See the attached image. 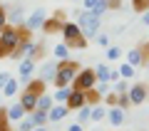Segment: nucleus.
Masks as SVG:
<instances>
[{
  "instance_id": "1",
  "label": "nucleus",
  "mask_w": 149,
  "mask_h": 131,
  "mask_svg": "<svg viewBox=\"0 0 149 131\" xmlns=\"http://www.w3.org/2000/svg\"><path fill=\"white\" fill-rule=\"evenodd\" d=\"M32 32L27 30L25 25H5L3 30H0V40L5 42V47L10 50V52H15L17 50V45H20L25 37H30Z\"/></svg>"
},
{
  "instance_id": "2",
  "label": "nucleus",
  "mask_w": 149,
  "mask_h": 131,
  "mask_svg": "<svg viewBox=\"0 0 149 131\" xmlns=\"http://www.w3.org/2000/svg\"><path fill=\"white\" fill-rule=\"evenodd\" d=\"M77 72H80V64L74 62V59H60L57 62V74H55L52 84L55 87H70L74 82V77H77Z\"/></svg>"
},
{
  "instance_id": "3",
  "label": "nucleus",
  "mask_w": 149,
  "mask_h": 131,
  "mask_svg": "<svg viewBox=\"0 0 149 131\" xmlns=\"http://www.w3.org/2000/svg\"><path fill=\"white\" fill-rule=\"evenodd\" d=\"M77 25H80L82 35H85L87 40H92V37H97V32H100V27H102V15H97V12H92V10H80Z\"/></svg>"
},
{
  "instance_id": "4",
  "label": "nucleus",
  "mask_w": 149,
  "mask_h": 131,
  "mask_svg": "<svg viewBox=\"0 0 149 131\" xmlns=\"http://www.w3.org/2000/svg\"><path fill=\"white\" fill-rule=\"evenodd\" d=\"M60 35H62V40L70 45V50H85L87 47V37L82 35V30H80L77 22H65Z\"/></svg>"
},
{
  "instance_id": "5",
  "label": "nucleus",
  "mask_w": 149,
  "mask_h": 131,
  "mask_svg": "<svg viewBox=\"0 0 149 131\" xmlns=\"http://www.w3.org/2000/svg\"><path fill=\"white\" fill-rule=\"evenodd\" d=\"M95 84H97L95 67H85V69H80V72H77V77H74L72 87H77V89H85V92H90L92 87H95Z\"/></svg>"
},
{
  "instance_id": "6",
  "label": "nucleus",
  "mask_w": 149,
  "mask_h": 131,
  "mask_svg": "<svg viewBox=\"0 0 149 131\" xmlns=\"http://www.w3.org/2000/svg\"><path fill=\"white\" fill-rule=\"evenodd\" d=\"M45 20H47V10H45V8H35V10L30 12V17H25L22 25H25L30 32H35V30H42Z\"/></svg>"
},
{
  "instance_id": "7",
  "label": "nucleus",
  "mask_w": 149,
  "mask_h": 131,
  "mask_svg": "<svg viewBox=\"0 0 149 131\" xmlns=\"http://www.w3.org/2000/svg\"><path fill=\"white\" fill-rule=\"evenodd\" d=\"M129 101H132L134 106H139V104H144V101L149 99V89H147V84H132V87H129Z\"/></svg>"
},
{
  "instance_id": "8",
  "label": "nucleus",
  "mask_w": 149,
  "mask_h": 131,
  "mask_svg": "<svg viewBox=\"0 0 149 131\" xmlns=\"http://www.w3.org/2000/svg\"><path fill=\"white\" fill-rule=\"evenodd\" d=\"M67 109L70 111H77L80 106H85L87 104V92L85 89H77V87H72V92H70V97H67Z\"/></svg>"
},
{
  "instance_id": "9",
  "label": "nucleus",
  "mask_w": 149,
  "mask_h": 131,
  "mask_svg": "<svg viewBox=\"0 0 149 131\" xmlns=\"http://www.w3.org/2000/svg\"><path fill=\"white\" fill-rule=\"evenodd\" d=\"M65 12H55L52 17H47L45 20V25H42V30L47 32V35H52V32H62V25H65Z\"/></svg>"
},
{
  "instance_id": "10",
  "label": "nucleus",
  "mask_w": 149,
  "mask_h": 131,
  "mask_svg": "<svg viewBox=\"0 0 149 131\" xmlns=\"http://www.w3.org/2000/svg\"><path fill=\"white\" fill-rule=\"evenodd\" d=\"M5 111H8V119H10V124H17L20 119H25V116H27L25 106L20 104V99H17V101H13L10 106H5Z\"/></svg>"
},
{
  "instance_id": "11",
  "label": "nucleus",
  "mask_w": 149,
  "mask_h": 131,
  "mask_svg": "<svg viewBox=\"0 0 149 131\" xmlns=\"http://www.w3.org/2000/svg\"><path fill=\"white\" fill-rule=\"evenodd\" d=\"M82 10H92L97 15H104L109 10V0H82Z\"/></svg>"
},
{
  "instance_id": "12",
  "label": "nucleus",
  "mask_w": 149,
  "mask_h": 131,
  "mask_svg": "<svg viewBox=\"0 0 149 131\" xmlns=\"http://www.w3.org/2000/svg\"><path fill=\"white\" fill-rule=\"evenodd\" d=\"M37 99H40V94H35V92H30V89H22V94H20V104L25 106L27 114L37 109Z\"/></svg>"
},
{
  "instance_id": "13",
  "label": "nucleus",
  "mask_w": 149,
  "mask_h": 131,
  "mask_svg": "<svg viewBox=\"0 0 149 131\" xmlns=\"http://www.w3.org/2000/svg\"><path fill=\"white\" fill-rule=\"evenodd\" d=\"M8 20H10V25H22L25 22V5H13L10 10H8Z\"/></svg>"
},
{
  "instance_id": "14",
  "label": "nucleus",
  "mask_w": 149,
  "mask_h": 131,
  "mask_svg": "<svg viewBox=\"0 0 149 131\" xmlns=\"http://www.w3.org/2000/svg\"><path fill=\"white\" fill-rule=\"evenodd\" d=\"M127 62L132 64V67H142L144 62H147V54H144V50L142 47H132L127 52Z\"/></svg>"
},
{
  "instance_id": "15",
  "label": "nucleus",
  "mask_w": 149,
  "mask_h": 131,
  "mask_svg": "<svg viewBox=\"0 0 149 131\" xmlns=\"http://www.w3.org/2000/svg\"><path fill=\"white\" fill-rule=\"evenodd\" d=\"M67 114H70L67 104H52V109L47 111V116H50V121H52V124H60Z\"/></svg>"
},
{
  "instance_id": "16",
  "label": "nucleus",
  "mask_w": 149,
  "mask_h": 131,
  "mask_svg": "<svg viewBox=\"0 0 149 131\" xmlns=\"http://www.w3.org/2000/svg\"><path fill=\"white\" fill-rule=\"evenodd\" d=\"M37 74H40V79H42V82H52L55 74H57V62H50V59H47V62L40 67V72H37Z\"/></svg>"
},
{
  "instance_id": "17",
  "label": "nucleus",
  "mask_w": 149,
  "mask_h": 131,
  "mask_svg": "<svg viewBox=\"0 0 149 131\" xmlns=\"http://www.w3.org/2000/svg\"><path fill=\"white\" fill-rule=\"evenodd\" d=\"M107 119H109L112 126H122L124 124V109L122 106H109L107 109Z\"/></svg>"
},
{
  "instance_id": "18",
  "label": "nucleus",
  "mask_w": 149,
  "mask_h": 131,
  "mask_svg": "<svg viewBox=\"0 0 149 131\" xmlns=\"http://www.w3.org/2000/svg\"><path fill=\"white\" fill-rule=\"evenodd\" d=\"M35 59H30V57H22L20 59V67H17V72H20V77H25V79H30L32 74H35Z\"/></svg>"
},
{
  "instance_id": "19",
  "label": "nucleus",
  "mask_w": 149,
  "mask_h": 131,
  "mask_svg": "<svg viewBox=\"0 0 149 131\" xmlns=\"http://www.w3.org/2000/svg\"><path fill=\"white\" fill-rule=\"evenodd\" d=\"M17 92H20V82L10 77V79H8V84L3 87V92H0V94H3V97H8V99H13V97H15Z\"/></svg>"
},
{
  "instance_id": "20",
  "label": "nucleus",
  "mask_w": 149,
  "mask_h": 131,
  "mask_svg": "<svg viewBox=\"0 0 149 131\" xmlns=\"http://www.w3.org/2000/svg\"><path fill=\"white\" fill-rule=\"evenodd\" d=\"M52 54H55V59H70V45L62 40L60 45L52 47Z\"/></svg>"
},
{
  "instance_id": "21",
  "label": "nucleus",
  "mask_w": 149,
  "mask_h": 131,
  "mask_svg": "<svg viewBox=\"0 0 149 131\" xmlns=\"http://www.w3.org/2000/svg\"><path fill=\"white\" fill-rule=\"evenodd\" d=\"M30 119L35 121V126H45L50 121V116H47V111H40V109H35V111H30Z\"/></svg>"
},
{
  "instance_id": "22",
  "label": "nucleus",
  "mask_w": 149,
  "mask_h": 131,
  "mask_svg": "<svg viewBox=\"0 0 149 131\" xmlns=\"http://www.w3.org/2000/svg\"><path fill=\"white\" fill-rule=\"evenodd\" d=\"M107 119V106L104 104H95L92 106V119L90 121H104Z\"/></svg>"
},
{
  "instance_id": "23",
  "label": "nucleus",
  "mask_w": 149,
  "mask_h": 131,
  "mask_svg": "<svg viewBox=\"0 0 149 131\" xmlns=\"http://www.w3.org/2000/svg\"><path fill=\"white\" fill-rule=\"evenodd\" d=\"M95 74H97V82H109V64H97L95 67Z\"/></svg>"
},
{
  "instance_id": "24",
  "label": "nucleus",
  "mask_w": 149,
  "mask_h": 131,
  "mask_svg": "<svg viewBox=\"0 0 149 131\" xmlns=\"http://www.w3.org/2000/svg\"><path fill=\"white\" fill-rule=\"evenodd\" d=\"M70 92H72V84H70V87H57V92H55L52 99L57 101V104H65V101H67V97H70Z\"/></svg>"
},
{
  "instance_id": "25",
  "label": "nucleus",
  "mask_w": 149,
  "mask_h": 131,
  "mask_svg": "<svg viewBox=\"0 0 149 131\" xmlns=\"http://www.w3.org/2000/svg\"><path fill=\"white\" fill-rule=\"evenodd\" d=\"M90 119H92V104L80 106V109H77V121H80V124H85V121H90Z\"/></svg>"
},
{
  "instance_id": "26",
  "label": "nucleus",
  "mask_w": 149,
  "mask_h": 131,
  "mask_svg": "<svg viewBox=\"0 0 149 131\" xmlns=\"http://www.w3.org/2000/svg\"><path fill=\"white\" fill-rule=\"evenodd\" d=\"M52 104H55V99H52V97L40 94V99H37V109H40V111H50V109H52Z\"/></svg>"
},
{
  "instance_id": "27",
  "label": "nucleus",
  "mask_w": 149,
  "mask_h": 131,
  "mask_svg": "<svg viewBox=\"0 0 149 131\" xmlns=\"http://www.w3.org/2000/svg\"><path fill=\"white\" fill-rule=\"evenodd\" d=\"M0 131H13V124H10V119H8L5 106H0Z\"/></svg>"
},
{
  "instance_id": "28",
  "label": "nucleus",
  "mask_w": 149,
  "mask_h": 131,
  "mask_svg": "<svg viewBox=\"0 0 149 131\" xmlns=\"http://www.w3.org/2000/svg\"><path fill=\"white\" fill-rule=\"evenodd\" d=\"M134 69H137V67H132L129 62H122V64H119V74H122V79H134Z\"/></svg>"
},
{
  "instance_id": "29",
  "label": "nucleus",
  "mask_w": 149,
  "mask_h": 131,
  "mask_svg": "<svg viewBox=\"0 0 149 131\" xmlns=\"http://www.w3.org/2000/svg\"><path fill=\"white\" fill-rule=\"evenodd\" d=\"M32 129H37V126H35V121H32L30 116H25V119L17 121V131H32Z\"/></svg>"
},
{
  "instance_id": "30",
  "label": "nucleus",
  "mask_w": 149,
  "mask_h": 131,
  "mask_svg": "<svg viewBox=\"0 0 149 131\" xmlns=\"http://www.w3.org/2000/svg\"><path fill=\"white\" fill-rule=\"evenodd\" d=\"M112 92H114V94H127V92H129L127 79H117V82H114V87H112Z\"/></svg>"
},
{
  "instance_id": "31",
  "label": "nucleus",
  "mask_w": 149,
  "mask_h": 131,
  "mask_svg": "<svg viewBox=\"0 0 149 131\" xmlns=\"http://www.w3.org/2000/svg\"><path fill=\"white\" fill-rule=\"evenodd\" d=\"M100 101H102V94L95 89V87H92V89L87 92V104H92V106H95V104H100Z\"/></svg>"
},
{
  "instance_id": "32",
  "label": "nucleus",
  "mask_w": 149,
  "mask_h": 131,
  "mask_svg": "<svg viewBox=\"0 0 149 131\" xmlns=\"http://www.w3.org/2000/svg\"><path fill=\"white\" fill-rule=\"evenodd\" d=\"M119 57H122V50H119L117 45H109V47H107V59L112 62V59H119Z\"/></svg>"
},
{
  "instance_id": "33",
  "label": "nucleus",
  "mask_w": 149,
  "mask_h": 131,
  "mask_svg": "<svg viewBox=\"0 0 149 131\" xmlns=\"http://www.w3.org/2000/svg\"><path fill=\"white\" fill-rule=\"evenodd\" d=\"M97 45H100V47H109V35H107V32H97Z\"/></svg>"
},
{
  "instance_id": "34",
  "label": "nucleus",
  "mask_w": 149,
  "mask_h": 131,
  "mask_svg": "<svg viewBox=\"0 0 149 131\" xmlns=\"http://www.w3.org/2000/svg\"><path fill=\"white\" fill-rule=\"evenodd\" d=\"M132 8H134L137 12H144V10L149 8V0H132Z\"/></svg>"
},
{
  "instance_id": "35",
  "label": "nucleus",
  "mask_w": 149,
  "mask_h": 131,
  "mask_svg": "<svg viewBox=\"0 0 149 131\" xmlns=\"http://www.w3.org/2000/svg\"><path fill=\"white\" fill-rule=\"evenodd\" d=\"M129 104H132V101H129V94H117V104H114V106H122V109H127Z\"/></svg>"
},
{
  "instance_id": "36",
  "label": "nucleus",
  "mask_w": 149,
  "mask_h": 131,
  "mask_svg": "<svg viewBox=\"0 0 149 131\" xmlns=\"http://www.w3.org/2000/svg\"><path fill=\"white\" fill-rule=\"evenodd\" d=\"M5 25H8V10H5V8H0V30H3Z\"/></svg>"
},
{
  "instance_id": "37",
  "label": "nucleus",
  "mask_w": 149,
  "mask_h": 131,
  "mask_svg": "<svg viewBox=\"0 0 149 131\" xmlns=\"http://www.w3.org/2000/svg\"><path fill=\"white\" fill-rule=\"evenodd\" d=\"M117 79H122V74H119V69H109V84H114Z\"/></svg>"
},
{
  "instance_id": "38",
  "label": "nucleus",
  "mask_w": 149,
  "mask_h": 131,
  "mask_svg": "<svg viewBox=\"0 0 149 131\" xmlns=\"http://www.w3.org/2000/svg\"><path fill=\"white\" fill-rule=\"evenodd\" d=\"M5 57H10V50L5 47V42L0 40V59H5Z\"/></svg>"
},
{
  "instance_id": "39",
  "label": "nucleus",
  "mask_w": 149,
  "mask_h": 131,
  "mask_svg": "<svg viewBox=\"0 0 149 131\" xmlns=\"http://www.w3.org/2000/svg\"><path fill=\"white\" fill-rule=\"evenodd\" d=\"M8 79H10V74H8V72H0V92H3V87L8 84Z\"/></svg>"
},
{
  "instance_id": "40",
  "label": "nucleus",
  "mask_w": 149,
  "mask_h": 131,
  "mask_svg": "<svg viewBox=\"0 0 149 131\" xmlns=\"http://www.w3.org/2000/svg\"><path fill=\"white\" fill-rule=\"evenodd\" d=\"M67 131H82V124H80V121H74V124L67 126Z\"/></svg>"
},
{
  "instance_id": "41",
  "label": "nucleus",
  "mask_w": 149,
  "mask_h": 131,
  "mask_svg": "<svg viewBox=\"0 0 149 131\" xmlns=\"http://www.w3.org/2000/svg\"><path fill=\"white\" fill-rule=\"evenodd\" d=\"M142 25H147V27H149V8L142 12Z\"/></svg>"
},
{
  "instance_id": "42",
  "label": "nucleus",
  "mask_w": 149,
  "mask_h": 131,
  "mask_svg": "<svg viewBox=\"0 0 149 131\" xmlns=\"http://www.w3.org/2000/svg\"><path fill=\"white\" fill-rule=\"evenodd\" d=\"M32 131H50L47 126H37V129H32Z\"/></svg>"
},
{
  "instance_id": "43",
  "label": "nucleus",
  "mask_w": 149,
  "mask_h": 131,
  "mask_svg": "<svg viewBox=\"0 0 149 131\" xmlns=\"http://www.w3.org/2000/svg\"><path fill=\"white\" fill-rule=\"evenodd\" d=\"M144 69H147V72H149V57H147V62H144Z\"/></svg>"
},
{
  "instance_id": "44",
  "label": "nucleus",
  "mask_w": 149,
  "mask_h": 131,
  "mask_svg": "<svg viewBox=\"0 0 149 131\" xmlns=\"http://www.w3.org/2000/svg\"><path fill=\"white\" fill-rule=\"evenodd\" d=\"M0 101H3V94H0Z\"/></svg>"
}]
</instances>
